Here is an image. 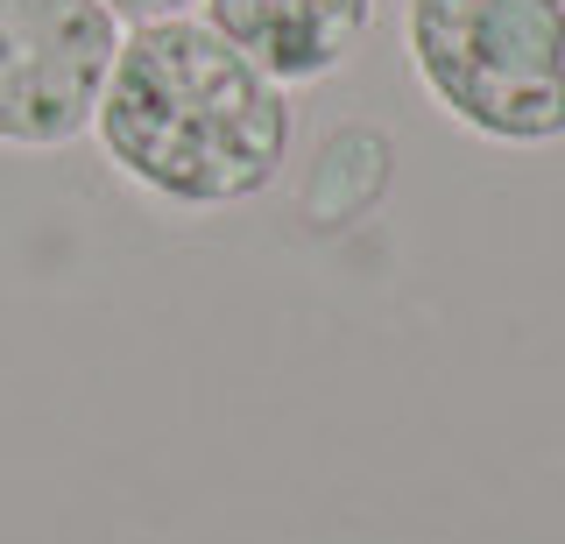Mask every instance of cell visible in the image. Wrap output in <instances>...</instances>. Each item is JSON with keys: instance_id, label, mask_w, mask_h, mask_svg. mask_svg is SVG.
<instances>
[{"instance_id": "4", "label": "cell", "mask_w": 565, "mask_h": 544, "mask_svg": "<svg viewBox=\"0 0 565 544\" xmlns=\"http://www.w3.org/2000/svg\"><path fill=\"white\" fill-rule=\"evenodd\" d=\"M375 0H205V29H220L255 72L276 85H311L340 72L367 36Z\"/></svg>"}, {"instance_id": "2", "label": "cell", "mask_w": 565, "mask_h": 544, "mask_svg": "<svg viewBox=\"0 0 565 544\" xmlns=\"http://www.w3.org/2000/svg\"><path fill=\"white\" fill-rule=\"evenodd\" d=\"M411 57L494 142L565 135V0H411Z\"/></svg>"}, {"instance_id": "3", "label": "cell", "mask_w": 565, "mask_h": 544, "mask_svg": "<svg viewBox=\"0 0 565 544\" xmlns=\"http://www.w3.org/2000/svg\"><path fill=\"white\" fill-rule=\"evenodd\" d=\"M120 36L99 0H0V149L78 142Z\"/></svg>"}, {"instance_id": "5", "label": "cell", "mask_w": 565, "mask_h": 544, "mask_svg": "<svg viewBox=\"0 0 565 544\" xmlns=\"http://www.w3.org/2000/svg\"><path fill=\"white\" fill-rule=\"evenodd\" d=\"M120 29H141V22H170V14H191L199 0H99Z\"/></svg>"}, {"instance_id": "1", "label": "cell", "mask_w": 565, "mask_h": 544, "mask_svg": "<svg viewBox=\"0 0 565 544\" xmlns=\"http://www.w3.org/2000/svg\"><path fill=\"white\" fill-rule=\"evenodd\" d=\"M106 163L163 205H241L282 178L290 107L269 72L199 14L141 22L120 36L93 107Z\"/></svg>"}]
</instances>
